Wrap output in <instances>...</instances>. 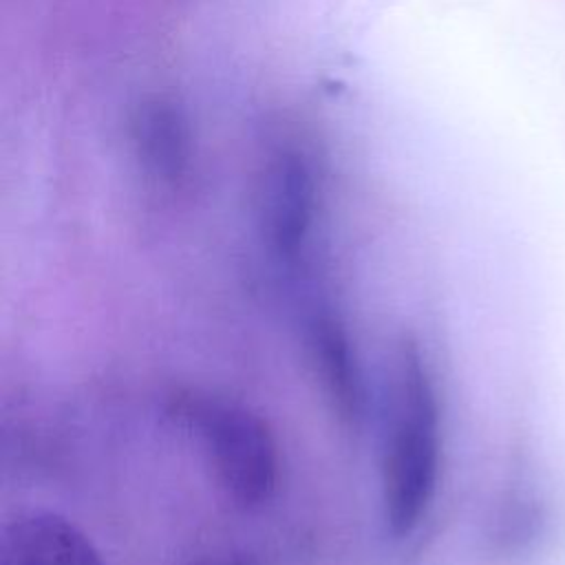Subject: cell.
<instances>
[{"label": "cell", "instance_id": "6", "mask_svg": "<svg viewBox=\"0 0 565 565\" xmlns=\"http://www.w3.org/2000/svg\"><path fill=\"white\" fill-rule=\"evenodd\" d=\"M0 565H104V561L66 516L24 510L2 527Z\"/></svg>", "mask_w": 565, "mask_h": 565}, {"label": "cell", "instance_id": "3", "mask_svg": "<svg viewBox=\"0 0 565 565\" xmlns=\"http://www.w3.org/2000/svg\"><path fill=\"white\" fill-rule=\"evenodd\" d=\"M320 210V179L305 148L285 143L265 163L258 188V232L267 252L296 267L311 243Z\"/></svg>", "mask_w": 565, "mask_h": 565}, {"label": "cell", "instance_id": "1", "mask_svg": "<svg viewBox=\"0 0 565 565\" xmlns=\"http://www.w3.org/2000/svg\"><path fill=\"white\" fill-rule=\"evenodd\" d=\"M382 501L395 539L424 521L439 477V406L426 358L415 338L395 344L386 377Z\"/></svg>", "mask_w": 565, "mask_h": 565}, {"label": "cell", "instance_id": "4", "mask_svg": "<svg viewBox=\"0 0 565 565\" xmlns=\"http://www.w3.org/2000/svg\"><path fill=\"white\" fill-rule=\"evenodd\" d=\"M130 146L139 172L154 185H181L194 161V135L181 104L172 97L141 102L130 121Z\"/></svg>", "mask_w": 565, "mask_h": 565}, {"label": "cell", "instance_id": "2", "mask_svg": "<svg viewBox=\"0 0 565 565\" xmlns=\"http://www.w3.org/2000/svg\"><path fill=\"white\" fill-rule=\"evenodd\" d=\"M188 419L227 497L243 510L263 508L278 483L276 441L263 417L243 404L207 397L190 406Z\"/></svg>", "mask_w": 565, "mask_h": 565}, {"label": "cell", "instance_id": "5", "mask_svg": "<svg viewBox=\"0 0 565 565\" xmlns=\"http://www.w3.org/2000/svg\"><path fill=\"white\" fill-rule=\"evenodd\" d=\"M300 329L320 377L344 417H360L364 408V384L351 351L344 324L331 305L318 296L300 302Z\"/></svg>", "mask_w": 565, "mask_h": 565}]
</instances>
